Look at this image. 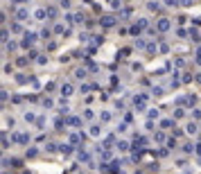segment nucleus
I'll return each instance as SVG.
<instances>
[{
  "mask_svg": "<svg viewBox=\"0 0 201 174\" xmlns=\"http://www.w3.org/2000/svg\"><path fill=\"white\" fill-rule=\"evenodd\" d=\"M61 93H63V95H70V93H72V86H63V88H61Z\"/></svg>",
  "mask_w": 201,
  "mask_h": 174,
  "instance_id": "f257e3e1",
  "label": "nucleus"
},
{
  "mask_svg": "<svg viewBox=\"0 0 201 174\" xmlns=\"http://www.w3.org/2000/svg\"><path fill=\"white\" fill-rule=\"evenodd\" d=\"M197 131V124H188V133H194Z\"/></svg>",
  "mask_w": 201,
  "mask_h": 174,
  "instance_id": "f03ea898",
  "label": "nucleus"
}]
</instances>
